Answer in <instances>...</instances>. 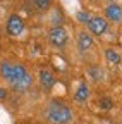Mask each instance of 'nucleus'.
<instances>
[{"label":"nucleus","instance_id":"nucleus-16","mask_svg":"<svg viewBox=\"0 0 122 124\" xmlns=\"http://www.w3.org/2000/svg\"><path fill=\"white\" fill-rule=\"evenodd\" d=\"M7 98V90L0 86V100H5Z\"/></svg>","mask_w":122,"mask_h":124},{"label":"nucleus","instance_id":"nucleus-13","mask_svg":"<svg viewBox=\"0 0 122 124\" xmlns=\"http://www.w3.org/2000/svg\"><path fill=\"white\" fill-rule=\"evenodd\" d=\"M98 105H100V108H105V110H108V108L114 107V102H112V98H108V97H103V98L98 100Z\"/></svg>","mask_w":122,"mask_h":124},{"label":"nucleus","instance_id":"nucleus-9","mask_svg":"<svg viewBox=\"0 0 122 124\" xmlns=\"http://www.w3.org/2000/svg\"><path fill=\"white\" fill-rule=\"evenodd\" d=\"M88 98H89V88H88L86 83H81L74 91V100L79 102V103H84Z\"/></svg>","mask_w":122,"mask_h":124},{"label":"nucleus","instance_id":"nucleus-1","mask_svg":"<svg viewBox=\"0 0 122 124\" xmlns=\"http://www.w3.org/2000/svg\"><path fill=\"white\" fill-rule=\"evenodd\" d=\"M0 76L9 83V86L14 91L19 93H24L33 85V76L28 72V69L22 64H17V62L4 60L0 64Z\"/></svg>","mask_w":122,"mask_h":124},{"label":"nucleus","instance_id":"nucleus-12","mask_svg":"<svg viewBox=\"0 0 122 124\" xmlns=\"http://www.w3.org/2000/svg\"><path fill=\"white\" fill-rule=\"evenodd\" d=\"M88 74L93 78L95 81L103 79V69H101L100 66H93V67H89V69H88Z\"/></svg>","mask_w":122,"mask_h":124},{"label":"nucleus","instance_id":"nucleus-7","mask_svg":"<svg viewBox=\"0 0 122 124\" xmlns=\"http://www.w3.org/2000/svg\"><path fill=\"white\" fill-rule=\"evenodd\" d=\"M105 17L114 23H120L122 21V7L119 4H108L105 7Z\"/></svg>","mask_w":122,"mask_h":124},{"label":"nucleus","instance_id":"nucleus-15","mask_svg":"<svg viewBox=\"0 0 122 124\" xmlns=\"http://www.w3.org/2000/svg\"><path fill=\"white\" fill-rule=\"evenodd\" d=\"M33 2L36 4V7H38V9L45 10V9H48V7H50V4H52V0H33Z\"/></svg>","mask_w":122,"mask_h":124},{"label":"nucleus","instance_id":"nucleus-2","mask_svg":"<svg viewBox=\"0 0 122 124\" xmlns=\"http://www.w3.org/2000/svg\"><path fill=\"white\" fill-rule=\"evenodd\" d=\"M43 117L50 124H71L74 119V112L62 100H50L43 108Z\"/></svg>","mask_w":122,"mask_h":124},{"label":"nucleus","instance_id":"nucleus-17","mask_svg":"<svg viewBox=\"0 0 122 124\" xmlns=\"http://www.w3.org/2000/svg\"><path fill=\"white\" fill-rule=\"evenodd\" d=\"M114 124H122V122H114Z\"/></svg>","mask_w":122,"mask_h":124},{"label":"nucleus","instance_id":"nucleus-14","mask_svg":"<svg viewBox=\"0 0 122 124\" xmlns=\"http://www.w3.org/2000/svg\"><path fill=\"white\" fill-rule=\"evenodd\" d=\"M76 19H78L81 24H88V21L91 19V16L86 14V12H78V14H76Z\"/></svg>","mask_w":122,"mask_h":124},{"label":"nucleus","instance_id":"nucleus-8","mask_svg":"<svg viewBox=\"0 0 122 124\" xmlns=\"http://www.w3.org/2000/svg\"><path fill=\"white\" fill-rule=\"evenodd\" d=\"M91 46H93V38H91V35L86 33V31H79L78 33V48L81 52H86Z\"/></svg>","mask_w":122,"mask_h":124},{"label":"nucleus","instance_id":"nucleus-5","mask_svg":"<svg viewBox=\"0 0 122 124\" xmlns=\"http://www.w3.org/2000/svg\"><path fill=\"white\" fill-rule=\"evenodd\" d=\"M88 29L91 35H96V36H101L107 33V29H108V21L105 17H100V16H95V17H91L88 21Z\"/></svg>","mask_w":122,"mask_h":124},{"label":"nucleus","instance_id":"nucleus-10","mask_svg":"<svg viewBox=\"0 0 122 124\" xmlns=\"http://www.w3.org/2000/svg\"><path fill=\"white\" fill-rule=\"evenodd\" d=\"M105 59H107V62H110V64H115V66L122 62L120 54H119L117 50H114V48H107V50H105Z\"/></svg>","mask_w":122,"mask_h":124},{"label":"nucleus","instance_id":"nucleus-11","mask_svg":"<svg viewBox=\"0 0 122 124\" xmlns=\"http://www.w3.org/2000/svg\"><path fill=\"white\" fill-rule=\"evenodd\" d=\"M50 21H52L53 28H55V26H62V21H64V17H62V12H60V9H53V10H52Z\"/></svg>","mask_w":122,"mask_h":124},{"label":"nucleus","instance_id":"nucleus-6","mask_svg":"<svg viewBox=\"0 0 122 124\" xmlns=\"http://www.w3.org/2000/svg\"><path fill=\"white\" fill-rule=\"evenodd\" d=\"M38 81H40V86L43 88V90H50V88H53V85H55V76H53V72L52 71H48V69H40V72H38Z\"/></svg>","mask_w":122,"mask_h":124},{"label":"nucleus","instance_id":"nucleus-4","mask_svg":"<svg viewBox=\"0 0 122 124\" xmlns=\"http://www.w3.org/2000/svg\"><path fill=\"white\" fill-rule=\"evenodd\" d=\"M5 29L9 36H21L24 31V21L19 14H10L5 23Z\"/></svg>","mask_w":122,"mask_h":124},{"label":"nucleus","instance_id":"nucleus-3","mask_svg":"<svg viewBox=\"0 0 122 124\" xmlns=\"http://www.w3.org/2000/svg\"><path fill=\"white\" fill-rule=\"evenodd\" d=\"M67 40H69V35L64 26H52L50 31H48V41L57 46V48H64V46L67 45Z\"/></svg>","mask_w":122,"mask_h":124}]
</instances>
